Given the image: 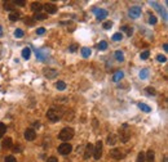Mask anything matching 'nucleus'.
Segmentation results:
<instances>
[{
	"mask_svg": "<svg viewBox=\"0 0 168 162\" xmlns=\"http://www.w3.org/2000/svg\"><path fill=\"white\" fill-rule=\"evenodd\" d=\"M72 138H74V130L71 127H65V129L61 130V133L58 134V139H61L62 142H69Z\"/></svg>",
	"mask_w": 168,
	"mask_h": 162,
	"instance_id": "1",
	"label": "nucleus"
},
{
	"mask_svg": "<svg viewBox=\"0 0 168 162\" xmlns=\"http://www.w3.org/2000/svg\"><path fill=\"white\" fill-rule=\"evenodd\" d=\"M119 138H120V142H123V143H127L129 138H131V133H129L127 123H123V126L119 129Z\"/></svg>",
	"mask_w": 168,
	"mask_h": 162,
	"instance_id": "2",
	"label": "nucleus"
},
{
	"mask_svg": "<svg viewBox=\"0 0 168 162\" xmlns=\"http://www.w3.org/2000/svg\"><path fill=\"white\" fill-rule=\"evenodd\" d=\"M47 117H48V120H50L52 122H57V121L61 120L62 114L60 113L57 109L50 108V109H48V112H47Z\"/></svg>",
	"mask_w": 168,
	"mask_h": 162,
	"instance_id": "3",
	"label": "nucleus"
},
{
	"mask_svg": "<svg viewBox=\"0 0 168 162\" xmlns=\"http://www.w3.org/2000/svg\"><path fill=\"white\" fill-rule=\"evenodd\" d=\"M72 151V146L69 143H62L61 146H58V153L60 155H63V156H67L70 155Z\"/></svg>",
	"mask_w": 168,
	"mask_h": 162,
	"instance_id": "4",
	"label": "nucleus"
},
{
	"mask_svg": "<svg viewBox=\"0 0 168 162\" xmlns=\"http://www.w3.org/2000/svg\"><path fill=\"white\" fill-rule=\"evenodd\" d=\"M93 157L94 160H100L101 156H102V142L101 140H98V142L96 143V146L93 147Z\"/></svg>",
	"mask_w": 168,
	"mask_h": 162,
	"instance_id": "5",
	"label": "nucleus"
},
{
	"mask_svg": "<svg viewBox=\"0 0 168 162\" xmlns=\"http://www.w3.org/2000/svg\"><path fill=\"white\" fill-rule=\"evenodd\" d=\"M43 8H44L48 14H54L56 12H57V5L53 3H45L44 5H43Z\"/></svg>",
	"mask_w": 168,
	"mask_h": 162,
	"instance_id": "6",
	"label": "nucleus"
},
{
	"mask_svg": "<svg viewBox=\"0 0 168 162\" xmlns=\"http://www.w3.org/2000/svg\"><path fill=\"white\" fill-rule=\"evenodd\" d=\"M43 74H44V76L47 79H49V80H52V79H54L56 76L58 75V72L56 71V70H52V68H44V70H43Z\"/></svg>",
	"mask_w": 168,
	"mask_h": 162,
	"instance_id": "7",
	"label": "nucleus"
},
{
	"mask_svg": "<svg viewBox=\"0 0 168 162\" xmlns=\"http://www.w3.org/2000/svg\"><path fill=\"white\" fill-rule=\"evenodd\" d=\"M128 13H129L131 18H139L141 16V8L140 7H132V8H129Z\"/></svg>",
	"mask_w": 168,
	"mask_h": 162,
	"instance_id": "8",
	"label": "nucleus"
},
{
	"mask_svg": "<svg viewBox=\"0 0 168 162\" xmlns=\"http://www.w3.org/2000/svg\"><path fill=\"white\" fill-rule=\"evenodd\" d=\"M110 156L113 157L114 160H122L124 157V155L120 152V149H118V148H113V149H111V151H110Z\"/></svg>",
	"mask_w": 168,
	"mask_h": 162,
	"instance_id": "9",
	"label": "nucleus"
},
{
	"mask_svg": "<svg viewBox=\"0 0 168 162\" xmlns=\"http://www.w3.org/2000/svg\"><path fill=\"white\" fill-rule=\"evenodd\" d=\"M35 138H36V133H35V130H34V129H27L25 131V139L26 140L32 142Z\"/></svg>",
	"mask_w": 168,
	"mask_h": 162,
	"instance_id": "10",
	"label": "nucleus"
},
{
	"mask_svg": "<svg viewBox=\"0 0 168 162\" xmlns=\"http://www.w3.org/2000/svg\"><path fill=\"white\" fill-rule=\"evenodd\" d=\"M94 12H96V18L98 21H102L107 17V10L106 9H94Z\"/></svg>",
	"mask_w": 168,
	"mask_h": 162,
	"instance_id": "11",
	"label": "nucleus"
},
{
	"mask_svg": "<svg viewBox=\"0 0 168 162\" xmlns=\"http://www.w3.org/2000/svg\"><path fill=\"white\" fill-rule=\"evenodd\" d=\"M93 153V144L88 143L87 146H85V152H84V160H88L89 156Z\"/></svg>",
	"mask_w": 168,
	"mask_h": 162,
	"instance_id": "12",
	"label": "nucleus"
},
{
	"mask_svg": "<svg viewBox=\"0 0 168 162\" xmlns=\"http://www.w3.org/2000/svg\"><path fill=\"white\" fill-rule=\"evenodd\" d=\"M116 142H118V138H116L115 134H109L107 135V144H109V146H115Z\"/></svg>",
	"mask_w": 168,
	"mask_h": 162,
	"instance_id": "13",
	"label": "nucleus"
},
{
	"mask_svg": "<svg viewBox=\"0 0 168 162\" xmlns=\"http://www.w3.org/2000/svg\"><path fill=\"white\" fill-rule=\"evenodd\" d=\"M31 9H32V12H36V13H39V12L43 9V4L39 3V1H34L31 4Z\"/></svg>",
	"mask_w": 168,
	"mask_h": 162,
	"instance_id": "14",
	"label": "nucleus"
},
{
	"mask_svg": "<svg viewBox=\"0 0 168 162\" xmlns=\"http://www.w3.org/2000/svg\"><path fill=\"white\" fill-rule=\"evenodd\" d=\"M20 17H21V13L18 10H14V12H12V13L9 14V19L12 21V22H16V21H18L20 19Z\"/></svg>",
	"mask_w": 168,
	"mask_h": 162,
	"instance_id": "15",
	"label": "nucleus"
},
{
	"mask_svg": "<svg viewBox=\"0 0 168 162\" xmlns=\"http://www.w3.org/2000/svg\"><path fill=\"white\" fill-rule=\"evenodd\" d=\"M154 158H155V153L153 149H149L148 152H146V160L148 162H154Z\"/></svg>",
	"mask_w": 168,
	"mask_h": 162,
	"instance_id": "16",
	"label": "nucleus"
},
{
	"mask_svg": "<svg viewBox=\"0 0 168 162\" xmlns=\"http://www.w3.org/2000/svg\"><path fill=\"white\" fill-rule=\"evenodd\" d=\"M2 147L5 148V149H11V148H12V139H11V138L4 139L3 143H2Z\"/></svg>",
	"mask_w": 168,
	"mask_h": 162,
	"instance_id": "17",
	"label": "nucleus"
},
{
	"mask_svg": "<svg viewBox=\"0 0 168 162\" xmlns=\"http://www.w3.org/2000/svg\"><path fill=\"white\" fill-rule=\"evenodd\" d=\"M22 57L25 59H30V57H31V49L30 48H23L22 49Z\"/></svg>",
	"mask_w": 168,
	"mask_h": 162,
	"instance_id": "18",
	"label": "nucleus"
},
{
	"mask_svg": "<svg viewBox=\"0 0 168 162\" xmlns=\"http://www.w3.org/2000/svg\"><path fill=\"white\" fill-rule=\"evenodd\" d=\"M123 72L122 71H116L115 74H114V76H113V81H115V82H118L119 80H122L123 79Z\"/></svg>",
	"mask_w": 168,
	"mask_h": 162,
	"instance_id": "19",
	"label": "nucleus"
},
{
	"mask_svg": "<svg viewBox=\"0 0 168 162\" xmlns=\"http://www.w3.org/2000/svg\"><path fill=\"white\" fill-rule=\"evenodd\" d=\"M139 108H140L141 111H144V112H146V113L151 112V107H149V106L145 104V103H139Z\"/></svg>",
	"mask_w": 168,
	"mask_h": 162,
	"instance_id": "20",
	"label": "nucleus"
},
{
	"mask_svg": "<svg viewBox=\"0 0 168 162\" xmlns=\"http://www.w3.org/2000/svg\"><path fill=\"white\" fill-rule=\"evenodd\" d=\"M120 30H122L123 32H126L127 36H132V33H133V28H132L131 26H123Z\"/></svg>",
	"mask_w": 168,
	"mask_h": 162,
	"instance_id": "21",
	"label": "nucleus"
},
{
	"mask_svg": "<svg viewBox=\"0 0 168 162\" xmlns=\"http://www.w3.org/2000/svg\"><path fill=\"white\" fill-rule=\"evenodd\" d=\"M114 55H115V59H116V61H119V62H123V61H124V55H123V52H122V50H116Z\"/></svg>",
	"mask_w": 168,
	"mask_h": 162,
	"instance_id": "22",
	"label": "nucleus"
},
{
	"mask_svg": "<svg viewBox=\"0 0 168 162\" xmlns=\"http://www.w3.org/2000/svg\"><path fill=\"white\" fill-rule=\"evenodd\" d=\"M56 88H57V90H65V89H66V84L63 82V81H57V82H56Z\"/></svg>",
	"mask_w": 168,
	"mask_h": 162,
	"instance_id": "23",
	"label": "nucleus"
},
{
	"mask_svg": "<svg viewBox=\"0 0 168 162\" xmlns=\"http://www.w3.org/2000/svg\"><path fill=\"white\" fill-rule=\"evenodd\" d=\"M97 48L100 49V50H106V49H107V42H106L105 40L100 41V42L97 44Z\"/></svg>",
	"mask_w": 168,
	"mask_h": 162,
	"instance_id": "24",
	"label": "nucleus"
},
{
	"mask_svg": "<svg viewBox=\"0 0 168 162\" xmlns=\"http://www.w3.org/2000/svg\"><path fill=\"white\" fill-rule=\"evenodd\" d=\"M14 37H16V39H22V37H23V31H22V30L17 28L14 31Z\"/></svg>",
	"mask_w": 168,
	"mask_h": 162,
	"instance_id": "25",
	"label": "nucleus"
},
{
	"mask_svg": "<svg viewBox=\"0 0 168 162\" xmlns=\"http://www.w3.org/2000/svg\"><path fill=\"white\" fill-rule=\"evenodd\" d=\"M90 53H92V52H90L89 48H83V49H81V55H83L84 58H88L90 55Z\"/></svg>",
	"mask_w": 168,
	"mask_h": 162,
	"instance_id": "26",
	"label": "nucleus"
},
{
	"mask_svg": "<svg viewBox=\"0 0 168 162\" xmlns=\"http://www.w3.org/2000/svg\"><path fill=\"white\" fill-rule=\"evenodd\" d=\"M148 75H149V70H146V68H144V70L140 71V79L145 80L146 77H148Z\"/></svg>",
	"mask_w": 168,
	"mask_h": 162,
	"instance_id": "27",
	"label": "nucleus"
},
{
	"mask_svg": "<svg viewBox=\"0 0 168 162\" xmlns=\"http://www.w3.org/2000/svg\"><path fill=\"white\" fill-rule=\"evenodd\" d=\"M5 131H7V126L4 125L3 122H0V138H3L4 134H5Z\"/></svg>",
	"mask_w": 168,
	"mask_h": 162,
	"instance_id": "28",
	"label": "nucleus"
},
{
	"mask_svg": "<svg viewBox=\"0 0 168 162\" xmlns=\"http://www.w3.org/2000/svg\"><path fill=\"white\" fill-rule=\"evenodd\" d=\"M47 17H48V14H41V13H38L35 14V17H34V19H38V21H43V19H45Z\"/></svg>",
	"mask_w": 168,
	"mask_h": 162,
	"instance_id": "29",
	"label": "nucleus"
},
{
	"mask_svg": "<svg viewBox=\"0 0 168 162\" xmlns=\"http://www.w3.org/2000/svg\"><path fill=\"white\" fill-rule=\"evenodd\" d=\"M4 9L9 10L12 13V12H14V5H12V4H9V3H5V4H4Z\"/></svg>",
	"mask_w": 168,
	"mask_h": 162,
	"instance_id": "30",
	"label": "nucleus"
},
{
	"mask_svg": "<svg viewBox=\"0 0 168 162\" xmlns=\"http://www.w3.org/2000/svg\"><path fill=\"white\" fill-rule=\"evenodd\" d=\"M122 39H123V35H122V33H119V32H116V33H114V35H113V40L114 41H120Z\"/></svg>",
	"mask_w": 168,
	"mask_h": 162,
	"instance_id": "31",
	"label": "nucleus"
},
{
	"mask_svg": "<svg viewBox=\"0 0 168 162\" xmlns=\"http://www.w3.org/2000/svg\"><path fill=\"white\" fill-rule=\"evenodd\" d=\"M149 55H150L149 50H145V52H142V53H141L140 58H141V59H144V61H145V59H148V58H149Z\"/></svg>",
	"mask_w": 168,
	"mask_h": 162,
	"instance_id": "32",
	"label": "nucleus"
},
{
	"mask_svg": "<svg viewBox=\"0 0 168 162\" xmlns=\"http://www.w3.org/2000/svg\"><path fill=\"white\" fill-rule=\"evenodd\" d=\"M25 23L27 25V26H32V25H35V19H34V18H26Z\"/></svg>",
	"mask_w": 168,
	"mask_h": 162,
	"instance_id": "33",
	"label": "nucleus"
},
{
	"mask_svg": "<svg viewBox=\"0 0 168 162\" xmlns=\"http://www.w3.org/2000/svg\"><path fill=\"white\" fill-rule=\"evenodd\" d=\"M137 162H145V155L144 152H140L139 156H137Z\"/></svg>",
	"mask_w": 168,
	"mask_h": 162,
	"instance_id": "34",
	"label": "nucleus"
},
{
	"mask_svg": "<svg viewBox=\"0 0 168 162\" xmlns=\"http://www.w3.org/2000/svg\"><path fill=\"white\" fill-rule=\"evenodd\" d=\"M157 59H158V62H162V63L167 62V58H166V55H162V54L157 55Z\"/></svg>",
	"mask_w": 168,
	"mask_h": 162,
	"instance_id": "35",
	"label": "nucleus"
},
{
	"mask_svg": "<svg viewBox=\"0 0 168 162\" xmlns=\"http://www.w3.org/2000/svg\"><path fill=\"white\" fill-rule=\"evenodd\" d=\"M105 30H110L111 27H113V22H111V21H109V22H105L103 23V26H102Z\"/></svg>",
	"mask_w": 168,
	"mask_h": 162,
	"instance_id": "36",
	"label": "nucleus"
},
{
	"mask_svg": "<svg viewBox=\"0 0 168 162\" xmlns=\"http://www.w3.org/2000/svg\"><path fill=\"white\" fill-rule=\"evenodd\" d=\"M157 17H155V16H150L149 17V23L150 25H155V23H157Z\"/></svg>",
	"mask_w": 168,
	"mask_h": 162,
	"instance_id": "37",
	"label": "nucleus"
},
{
	"mask_svg": "<svg viewBox=\"0 0 168 162\" xmlns=\"http://www.w3.org/2000/svg\"><path fill=\"white\" fill-rule=\"evenodd\" d=\"M4 161L5 162H16V158L13 156H7L5 158H4Z\"/></svg>",
	"mask_w": 168,
	"mask_h": 162,
	"instance_id": "38",
	"label": "nucleus"
},
{
	"mask_svg": "<svg viewBox=\"0 0 168 162\" xmlns=\"http://www.w3.org/2000/svg\"><path fill=\"white\" fill-rule=\"evenodd\" d=\"M146 93H149V94H151V95H155V94H157L155 89H153V88H146Z\"/></svg>",
	"mask_w": 168,
	"mask_h": 162,
	"instance_id": "39",
	"label": "nucleus"
},
{
	"mask_svg": "<svg viewBox=\"0 0 168 162\" xmlns=\"http://www.w3.org/2000/svg\"><path fill=\"white\" fill-rule=\"evenodd\" d=\"M14 4H17V5H20V7H25L26 1L25 0H14Z\"/></svg>",
	"mask_w": 168,
	"mask_h": 162,
	"instance_id": "40",
	"label": "nucleus"
},
{
	"mask_svg": "<svg viewBox=\"0 0 168 162\" xmlns=\"http://www.w3.org/2000/svg\"><path fill=\"white\" fill-rule=\"evenodd\" d=\"M44 32H45V28H44V27H40V28L36 30V33H38V35H43Z\"/></svg>",
	"mask_w": 168,
	"mask_h": 162,
	"instance_id": "41",
	"label": "nucleus"
},
{
	"mask_svg": "<svg viewBox=\"0 0 168 162\" xmlns=\"http://www.w3.org/2000/svg\"><path fill=\"white\" fill-rule=\"evenodd\" d=\"M13 151H14V152H21L22 149H21V146H20V144H16L14 148H13Z\"/></svg>",
	"mask_w": 168,
	"mask_h": 162,
	"instance_id": "42",
	"label": "nucleus"
},
{
	"mask_svg": "<svg viewBox=\"0 0 168 162\" xmlns=\"http://www.w3.org/2000/svg\"><path fill=\"white\" fill-rule=\"evenodd\" d=\"M47 162H58V160L56 158V157H53V156H52V157H49V158L47 160Z\"/></svg>",
	"mask_w": 168,
	"mask_h": 162,
	"instance_id": "43",
	"label": "nucleus"
},
{
	"mask_svg": "<svg viewBox=\"0 0 168 162\" xmlns=\"http://www.w3.org/2000/svg\"><path fill=\"white\" fill-rule=\"evenodd\" d=\"M76 49H78V46H76V45H71V46H70V52H71V53H74Z\"/></svg>",
	"mask_w": 168,
	"mask_h": 162,
	"instance_id": "44",
	"label": "nucleus"
},
{
	"mask_svg": "<svg viewBox=\"0 0 168 162\" xmlns=\"http://www.w3.org/2000/svg\"><path fill=\"white\" fill-rule=\"evenodd\" d=\"M34 126H35V127H39V126H40V122H35V123H34Z\"/></svg>",
	"mask_w": 168,
	"mask_h": 162,
	"instance_id": "45",
	"label": "nucleus"
},
{
	"mask_svg": "<svg viewBox=\"0 0 168 162\" xmlns=\"http://www.w3.org/2000/svg\"><path fill=\"white\" fill-rule=\"evenodd\" d=\"M163 49H164L166 52H167V50H168V46H167V44H164V45H163Z\"/></svg>",
	"mask_w": 168,
	"mask_h": 162,
	"instance_id": "46",
	"label": "nucleus"
},
{
	"mask_svg": "<svg viewBox=\"0 0 168 162\" xmlns=\"http://www.w3.org/2000/svg\"><path fill=\"white\" fill-rule=\"evenodd\" d=\"M3 36V28H2V26H0V37Z\"/></svg>",
	"mask_w": 168,
	"mask_h": 162,
	"instance_id": "47",
	"label": "nucleus"
},
{
	"mask_svg": "<svg viewBox=\"0 0 168 162\" xmlns=\"http://www.w3.org/2000/svg\"><path fill=\"white\" fill-rule=\"evenodd\" d=\"M163 162H168V160H167V156H164V158H163Z\"/></svg>",
	"mask_w": 168,
	"mask_h": 162,
	"instance_id": "48",
	"label": "nucleus"
}]
</instances>
